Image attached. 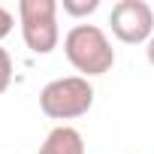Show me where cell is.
<instances>
[{"label": "cell", "instance_id": "cell-9", "mask_svg": "<svg viewBox=\"0 0 154 154\" xmlns=\"http://www.w3.org/2000/svg\"><path fill=\"white\" fill-rule=\"evenodd\" d=\"M145 54H148V63L154 66V36H151V39L145 42Z\"/></svg>", "mask_w": 154, "mask_h": 154}, {"label": "cell", "instance_id": "cell-4", "mask_svg": "<svg viewBox=\"0 0 154 154\" xmlns=\"http://www.w3.org/2000/svg\"><path fill=\"white\" fill-rule=\"evenodd\" d=\"M109 27L124 45H139L154 36V9L145 0H118L109 12Z\"/></svg>", "mask_w": 154, "mask_h": 154}, {"label": "cell", "instance_id": "cell-2", "mask_svg": "<svg viewBox=\"0 0 154 154\" xmlns=\"http://www.w3.org/2000/svg\"><path fill=\"white\" fill-rule=\"evenodd\" d=\"M94 106V85L85 75H63L39 91V109L51 121H72L88 115Z\"/></svg>", "mask_w": 154, "mask_h": 154}, {"label": "cell", "instance_id": "cell-6", "mask_svg": "<svg viewBox=\"0 0 154 154\" xmlns=\"http://www.w3.org/2000/svg\"><path fill=\"white\" fill-rule=\"evenodd\" d=\"M63 12L72 15V18H85V15H94L100 9V0H63Z\"/></svg>", "mask_w": 154, "mask_h": 154}, {"label": "cell", "instance_id": "cell-5", "mask_svg": "<svg viewBox=\"0 0 154 154\" xmlns=\"http://www.w3.org/2000/svg\"><path fill=\"white\" fill-rule=\"evenodd\" d=\"M36 154H85V139L75 127L60 124V127L48 130V136L42 139Z\"/></svg>", "mask_w": 154, "mask_h": 154}, {"label": "cell", "instance_id": "cell-8", "mask_svg": "<svg viewBox=\"0 0 154 154\" xmlns=\"http://www.w3.org/2000/svg\"><path fill=\"white\" fill-rule=\"evenodd\" d=\"M12 27H15V18H12V12H9L6 6H0V39H6V36L12 33Z\"/></svg>", "mask_w": 154, "mask_h": 154}, {"label": "cell", "instance_id": "cell-1", "mask_svg": "<svg viewBox=\"0 0 154 154\" xmlns=\"http://www.w3.org/2000/svg\"><path fill=\"white\" fill-rule=\"evenodd\" d=\"M63 54L85 79L106 75L115 66V48L103 27L97 24H72L63 36Z\"/></svg>", "mask_w": 154, "mask_h": 154}, {"label": "cell", "instance_id": "cell-3", "mask_svg": "<svg viewBox=\"0 0 154 154\" xmlns=\"http://www.w3.org/2000/svg\"><path fill=\"white\" fill-rule=\"evenodd\" d=\"M21 39L33 54H51L60 42L57 3L54 0H21L18 3Z\"/></svg>", "mask_w": 154, "mask_h": 154}, {"label": "cell", "instance_id": "cell-7", "mask_svg": "<svg viewBox=\"0 0 154 154\" xmlns=\"http://www.w3.org/2000/svg\"><path fill=\"white\" fill-rule=\"evenodd\" d=\"M12 85V54L0 45V94H6Z\"/></svg>", "mask_w": 154, "mask_h": 154}]
</instances>
